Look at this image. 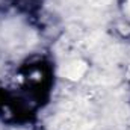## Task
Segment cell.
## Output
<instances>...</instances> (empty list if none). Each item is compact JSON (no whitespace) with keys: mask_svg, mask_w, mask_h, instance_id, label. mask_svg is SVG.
<instances>
[{"mask_svg":"<svg viewBox=\"0 0 130 130\" xmlns=\"http://www.w3.org/2000/svg\"><path fill=\"white\" fill-rule=\"evenodd\" d=\"M127 12H129V14H130V0H129V2H127Z\"/></svg>","mask_w":130,"mask_h":130,"instance_id":"cell-2","label":"cell"},{"mask_svg":"<svg viewBox=\"0 0 130 130\" xmlns=\"http://www.w3.org/2000/svg\"><path fill=\"white\" fill-rule=\"evenodd\" d=\"M86 71V64L83 61H76L73 64H70L64 71V76L70 80H79Z\"/></svg>","mask_w":130,"mask_h":130,"instance_id":"cell-1","label":"cell"}]
</instances>
